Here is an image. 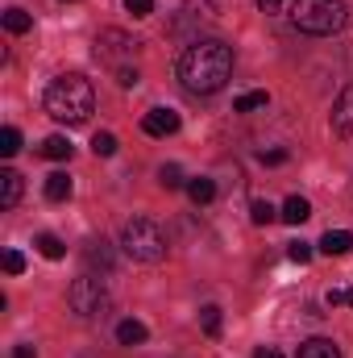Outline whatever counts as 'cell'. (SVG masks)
Returning a JSON list of instances; mask_svg holds the SVG:
<instances>
[{"instance_id":"obj_1","label":"cell","mask_w":353,"mask_h":358,"mask_svg":"<svg viewBox=\"0 0 353 358\" xmlns=\"http://www.w3.org/2000/svg\"><path fill=\"white\" fill-rule=\"evenodd\" d=\"M233 76V50L220 38H195L183 55H179V80L183 88L195 96H212L229 84Z\"/></svg>"},{"instance_id":"obj_2","label":"cell","mask_w":353,"mask_h":358,"mask_svg":"<svg viewBox=\"0 0 353 358\" xmlns=\"http://www.w3.org/2000/svg\"><path fill=\"white\" fill-rule=\"evenodd\" d=\"M42 104H46V113L59 121V125H84L91 113H96V92L84 76H59V80H50V88L42 96Z\"/></svg>"},{"instance_id":"obj_3","label":"cell","mask_w":353,"mask_h":358,"mask_svg":"<svg viewBox=\"0 0 353 358\" xmlns=\"http://www.w3.org/2000/svg\"><path fill=\"white\" fill-rule=\"evenodd\" d=\"M345 21H350L345 0H295L291 4V25L312 38H329V34L345 29Z\"/></svg>"},{"instance_id":"obj_4","label":"cell","mask_w":353,"mask_h":358,"mask_svg":"<svg viewBox=\"0 0 353 358\" xmlns=\"http://www.w3.org/2000/svg\"><path fill=\"white\" fill-rule=\"evenodd\" d=\"M121 250L129 259H137V263H158V259H167V234L158 229V221L133 217L121 229Z\"/></svg>"},{"instance_id":"obj_5","label":"cell","mask_w":353,"mask_h":358,"mask_svg":"<svg viewBox=\"0 0 353 358\" xmlns=\"http://www.w3.org/2000/svg\"><path fill=\"white\" fill-rule=\"evenodd\" d=\"M67 304H71L75 317H96V313H104V308H108V287H104V279L80 275V279L67 287Z\"/></svg>"},{"instance_id":"obj_6","label":"cell","mask_w":353,"mask_h":358,"mask_svg":"<svg viewBox=\"0 0 353 358\" xmlns=\"http://www.w3.org/2000/svg\"><path fill=\"white\" fill-rule=\"evenodd\" d=\"M142 129H146L150 138H171L179 129V113L175 108H150V113L142 117Z\"/></svg>"},{"instance_id":"obj_7","label":"cell","mask_w":353,"mask_h":358,"mask_svg":"<svg viewBox=\"0 0 353 358\" xmlns=\"http://www.w3.org/2000/svg\"><path fill=\"white\" fill-rule=\"evenodd\" d=\"M333 129H337L341 138H353V80L341 88L337 104H333Z\"/></svg>"},{"instance_id":"obj_8","label":"cell","mask_w":353,"mask_h":358,"mask_svg":"<svg viewBox=\"0 0 353 358\" xmlns=\"http://www.w3.org/2000/svg\"><path fill=\"white\" fill-rule=\"evenodd\" d=\"M84 259H88V267H100L104 275H108V271L117 267V259H112V246H108L104 238H100V242L91 238L88 246H84Z\"/></svg>"},{"instance_id":"obj_9","label":"cell","mask_w":353,"mask_h":358,"mask_svg":"<svg viewBox=\"0 0 353 358\" xmlns=\"http://www.w3.org/2000/svg\"><path fill=\"white\" fill-rule=\"evenodd\" d=\"M320 250L333 255V259H337V255H350L353 250V234H345V229H329V234L320 238Z\"/></svg>"},{"instance_id":"obj_10","label":"cell","mask_w":353,"mask_h":358,"mask_svg":"<svg viewBox=\"0 0 353 358\" xmlns=\"http://www.w3.org/2000/svg\"><path fill=\"white\" fill-rule=\"evenodd\" d=\"M295 358H341V350H337V342H329V338H308Z\"/></svg>"},{"instance_id":"obj_11","label":"cell","mask_w":353,"mask_h":358,"mask_svg":"<svg viewBox=\"0 0 353 358\" xmlns=\"http://www.w3.org/2000/svg\"><path fill=\"white\" fill-rule=\"evenodd\" d=\"M146 338H150V334H146V325H142V321H133V317H125V321L117 325V342H121V346H142Z\"/></svg>"},{"instance_id":"obj_12","label":"cell","mask_w":353,"mask_h":358,"mask_svg":"<svg viewBox=\"0 0 353 358\" xmlns=\"http://www.w3.org/2000/svg\"><path fill=\"white\" fill-rule=\"evenodd\" d=\"M21 200V176L17 171H0V208H13Z\"/></svg>"},{"instance_id":"obj_13","label":"cell","mask_w":353,"mask_h":358,"mask_svg":"<svg viewBox=\"0 0 353 358\" xmlns=\"http://www.w3.org/2000/svg\"><path fill=\"white\" fill-rule=\"evenodd\" d=\"M38 150H42V159H54V163H63V159H71V150H75V146H71L63 134H50V138L38 146Z\"/></svg>"},{"instance_id":"obj_14","label":"cell","mask_w":353,"mask_h":358,"mask_svg":"<svg viewBox=\"0 0 353 358\" xmlns=\"http://www.w3.org/2000/svg\"><path fill=\"white\" fill-rule=\"evenodd\" d=\"M278 217H283L287 225H303V221L312 217V204H308L303 196H291V200L283 204V213H278Z\"/></svg>"},{"instance_id":"obj_15","label":"cell","mask_w":353,"mask_h":358,"mask_svg":"<svg viewBox=\"0 0 353 358\" xmlns=\"http://www.w3.org/2000/svg\"><path fill=\"white\" fill-rule=\"evenodd\" d=\"M71 196V176L67 171H54V176H46V200H67Z\"/></svg>"},{"instance_id":"obj_16","label":"cell","mask_w":353,"mask_h":358,"mask_svg":"<svg viewBox=\"0 0 353 358\" xmlns=\"http://www.w3.org/2000/svg\"><path fill=\"white\" fill-rule=\"evenodd\" d=\"M187 196L195 200V204H212V196H216V183L212 179H187Z\"/></svg>"},{"instance_id":"obj_17","label":"cell","mask_w":353,"mask_h":358,"mask_svg":"<svg viewBox=\"0 0 353 358\" xmlns=\"http://www.w3.org/2000/svg\"><path fill=\"white\" fill-rule=\"evenodd\" d=\"M4 29H8V34H29V29H33V17H29L25 8H8V13H4Z\"/></svg>"},{"instance_id":"obj_18","label":"cell","mask_w":353,"mask_h":358,"mask_svg":"<svg viewBox=\"0 0 353 358\" xmlns=\"http://www.w3.org/2000/svg\"><path fill=\"white\" fill-rule=\"evenodd\" d=\"M38 255H42V259H50V263H59V259L67 255V246H63L54 234H38Z\"/></svg>"},{"instance_id":"obj_19","label":"cell","mask_w":353,"mask_h":358,"mask_svg":"<svg viewBox=\"0 0 353 358\" xmlns=\"http://www.w3.org/2000/svg\"><path fill=\"white\" fill-rule=\"evenodd\" d=\"M200 325H204L208 338H216V334H220V308H216V304H204V308H200Z\"/></svg>"},{"instance_id":"obj_20","label":"cell","mask_w":353,"mask_h":358,"mask_svg":"<svg viewBox=\"0 0 353 358\" xmlns=\"http://www.w3.org/2000/svg\"><path fill=\"white\" fill-rule=\"evenodd\" d=\"M17 150H21V134H17L13 125H4V129H0V155H4V159H13Z\"/></svg>"},{"instance_id":"obj_21","label":"cell","mask_w":353,"mask_h":358,"mask_svg":"<svg viewBox=\"0 0 353 358\" xmlns=\"http://www.w3.org/2000/svg\"><path fill=\"white\" fill-rule=\"evenodd\" d=\"M250 217H254V225H270V221L278 217V208H274L270 200H254V204H250Z\"/></svg>"},{"instance_id":"obj_22","label":"cell","mask_w":353,"mask_h":358,"mask_svg":"<svg viewBox=\"0 0 353 358\" xmlns=\"http://www.w3.org/2000/svg\"><path fill=\"white\" fill-rule=\"evenodd\" d=\"M237 113H254V108H266V92H246V96H237V104H233Z\"/></svg>"},{"instance_id":"obj_23","label":"cell","mask_w":353,"mask_h":358,"mask_svg":"<svg viewBox=\"0 0 353 358\" xmlns=\"http://www.w3.org/2000/svg\"><path fill=\"white\" fill-rule=\"evenodd\" d=\"M158 183H163V187H187V179H183V167L167 163V167L158 171Z\"/></svg>"},{"instance_id":"obj_24","label":"cell","mask_w":353,"mask_h":358,"mask_svg":"<svg viewBox=\"0 0 353 358\" xmlns=\"http://www.w3.org/2000/svg\"><path fill=\"white\" fill-rule=\"evenodd\" d=\"M91 150H96L100 159H112V155H117V138H112V134H96V138H91Z\"/></svg>"},{"instance_id":"obj_25","label":"cell","mask_w":353,"mask_h":358,"mask_svg":"<svg viewBox=\"0 0 353 358\" xmlns=\"http://www.w3.org/2000/svg\"><path fill=\"white\" fill-rule=\"evenodd\" d=\"M4 271H8V275H21V271H25V255H21V250H4Z\"/></svg>"},{"instance_id":"obj_26","label":"cell","mask_w":353,"mask_h":358,"mask_svg":"<svg viewBox=\"0 0 353 358\" xmlns=\"http://www.w3.org/2000/svg\"><path fill=\"white\" fill-rule=\"evenodd\" d=\"M287 259H291V263H308V259H312V246H308V242H291V246H287Z\"/></svg>"},{"instance_id":"obj_27","label":"cell","mask_w":353,"mask_h":358,"mask_svg":"<svg viewBox=\"0 0 353 358\" xmlns=\"http://www.w3.org/2000/svg\"><path fill=\"white\" fill-rule=\"evenodd\" d=\"M125 8H129L133 17H150V13H154V0H125Z\"/></svg>"},{"instance_id":"obj_28","label":"cell","mask_w":353,"mask_h":358,"mask_svg":"<svg viewBox=\"0 0 353 358\" xmlns=\"http://www.w3.org/2000/svg\"><path fill=\"white\" fill-rule=\"evenodd\" d=\"M117 84L121 88H137V67H121L117 71Z\"/></svg>"},{"instance_id":"obj_29","label":"cell","mask_w":353,"mask_h":358,"mask_svg":"<svg viewBox=\"0 0 353 358\" xmlns=\"http://www.w3.org/2000/svg\"><path fill=\"white\" fill-rule=\"evenodd\" d=\"M258 163H266V167H278V163H287V150H262V155H258Z\"/></svg>"},{"instance_id":"obj_30","label":"cell","mask_w":353,"mask_h":358,"mask_svg":"<svg viewBox=\"0 0 353 358\" xmlns=\"http://www.w3.org/2000/svg\"><path fill=\"white\" fill-rule=\"evenodd\" d=\"M337 304H345V292H341V287L329 292V308H337Z\"/></svg>"},{"instance_id":"obj_31","label":"cell","mask_w":353,"mask_h":358,"mask_svg":"<svg viewBox=\"0 0 353 358\" xmlns=\"http://www.w3.org/2000/svg\"><path fill=\"white\" fill-rule=\"evenodd\" d=\"M13 358H38V350H33V346H25V342H21V346H17V350H13Z\"/></svg>"},{"instance_id":"obj_32","label":"cell","mask_w":353,"mask_h":358,"mask_svg":"<svg viewBox=\"0 0 353 358\" xmlns=\"http://www.w3.org/2000/svg\"><path fill=\"white\" fill-rule=\"evenodd\" d=\"M254 358H283V355H278L274 346H258V350H254Z\"/></svg>"},{"instance_id":"obj_33","label":"cell","mask_w":353,"mask_h":358,"mask_svg":"<svg viewBox=\"0 0 353 358\" xmlns=\"http://www.w3.org/2000/svg\"><path fill=\"white\" fill-rule=\"evenodd\" d=\"M278 4H283V0H258V8H262V13H274Z\"/></svg>"},{"instance_id":"obj_34","label":"cell","mask_w":353,"mask_h":358,"mask_svg":"<svg viewBox=\"0 0 353 358\" xmlns=\"http://www.w3.org/2000/svg\"><path fill=\"white\" fill-rule=\"evenodd\" d=\"M345 304H353V287H350V292H345Z\"/></svg>"}]
</instances>
